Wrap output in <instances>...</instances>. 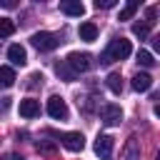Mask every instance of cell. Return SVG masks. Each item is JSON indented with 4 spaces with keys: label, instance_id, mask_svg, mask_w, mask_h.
<instances>
[{
    "label": "cell",
    "instance_id": "obj_2",
    "mask_svg": "<svg viewBox=\"0 0 160 160\" xmlns=\"http://www.w3.org/2000/svg\"><path fill=\"white\" fill-rule=\"evenodd\" d=\"M30 42H32V48L40 50V52H50V50H55V48L60 45L58 35H52V32H35V35L30 38Z\"/></svg>",
    "mask_w": 160,
    "mask_h": 160
},
{
    "label": "cell",
    "instance_id": "obj_15",
    "mask_svg": "<svg viewBox=\"0 0 160 160\" xmlns=\"http://www.w3.org/2000/svg\"><path fill=\"white\" fill-rule=\"evenodd\" d=\"M150 28H152V22H150V20H140V22H135V25H132V35H135V38H140V40H145V38L150 35Z\"/></svg>",
    "mask_w": 160,
    "mask_h": 160
},
{
    "label": "cell",
    "instance_id": "obj_3",
    "mask_svg": "<svg viewBox=\"0 0 160 160\" xmlns=\"http://www.w3.org/2000/svg\"><path fill=\"white\" fill-rule=\"evenodd\" d=\"M48 115L50 118H55V120H68V102L60 98V95H52L50 100H48Z\"/></svg>",
    "mask_w": 160,
    "mask_h": 160
},
{
    "label": "cell",
    "instance_id": "obj_10",
    "mask_svg": "<svg viewBox=\"0 0 160 160\" xmlns=\"http://www.w3.org/2000/svg\"><path fill=\"white\" fill-rule=\"evenodd\" d=\"M8 60H10L12 65H25V62H28V52H25V48L18 45V42L10 45V48H8Z\"/></svg>",
    "mask_w": 160,
    "mask_h": 160
},
{
    "label": "cell",
    "instance_id": "obj_7",
    "mask_svg": "<svg viewBox=\"0 0 160 160\" xmlns=\"http://www.w3.org/2000/svg\"><path fill=\"white\" fill-rule=\"evenodd\" d=\"M100 120H102L105 125H118V122L122 120V108L115 105V102L102 105V110H100Z\"/></svg>",
    "mask_w": 160,
    "mask_h": 160
},
{
    "label": "cell",
    "instance_id": "obj_5",
    "mask_svg": "<svg viewBox=\"0 0 160 160\" xmlns=\"http://www.w3.org/2000/svg\"><path fill=\"white\" fill-rule=\"evenodd\" d=\"M112 145H115V142H112V138L102 132V135H98V138H95L92 150H95V155H98L100 160H110V158H112Z\"/></svg>",
    "mask_w": 160,
    "mask_h": 160
},
{
    "label": "cell",
    "instance_id": "obj_20",
    "mask_svg": "<svg viewBox=\"0 0 160 160\" xmlns=\"http://www.w3.org/2000/svg\"><path fill=\"white\" fill-rule=\"evenodd\" d=\"M12 30H15L12 20H10V18H0V35H2V38H10Z\"/></svg>",
    "mask_w": 160,
    "mask_h": 160
},
{
    "label": "cell",
    "instance_id": "obj_22",
    "mask_svg": "<svg viewBox=\"0 0 160 160\" xmlns=\"http://www.w3.org/2000/svg\"><path fill=\"white\" fill-rule=\"evenodd\" d=\"M115 2H118V0H95V8H98V10H100V8L108 10V8H112Z\"/></svg>",
    "mask_w": 160,
    "mask_h": 160
},
{
    "label": "cell",
    "instance_id": "obj_12",
    "mask_svg": "<svg viewBox=\"0 0 160 160\" xmlns=\"http://www.w3.org/2000/svg\"><path fill=\"white\" fill-rule=\"evenodd\" d=\"M150 85H152V78H150L148 72H135V75H132V90H138V92H148Z\"/></svg>",
    "mask_w": 160,
    "mask_h": 160
},
{
    "label": "cell",
    "instance_id": "obj_6",
    "mask_svg": "<svg viewBox=\"0 0 160 160\" xmlns=\"http://www.w3.org/2000/svg\"><path fill=\"white\" fill-rule=\"evenodd\" d=\"M68 65L75 70V72H85V70H90V65H92V58L88 55V52H70L68 55Z\"/></svg>",
    "mask_w": 160,
    "mask_h": 160
},
{
    "label": "cell",
    "instance_id": "obj_25",
    "mask_svg": "<svg viewBox=\"0 0 160 160\" xmlns=\"http://www.w3.org/2000/svg\"><path fill=\"white\" fill-rule=\"evenodd\" d=\"M12 160H22V158H20V155H12Z\"/></svg>",
    "mask_w": 160,
    "mask_h": 160
},
{
    "label": "cell",
    "instance_id": "obj_8",
    "mask_svg": "<svg viewBox=\"0 0 160 160\" xmlns=\"http://www.w3.org/2000/svg\"><path fill=\"white\" fill-rule=\"evenodd\" d=\"M122 160H140V140L135 135H130L125 140V148H122Z\"/></svg>",
    "mask_w": 160,
    "mask_h": 160
},
{
    "label": "cell",
    "instance_id": "obj_13",
    "mask_svg": "<svg viewBox=\"0 0 160 160\" xmlns=\"http://www.w3.org/2000/svg\"><path fill=\"white\" fill-rule=\"evenodd\" d=\"M80 40H85V42H92V40H98V25L95 22H80Z\"/></svg>",
    "mask_w": 160,
    "mask_h": 160
},
{
    "label": "cell",
    "instance_id": "obj_16",
    "mask_svg": "<svg viewBox=\"0 0 160 160\" xmlns=\"http://www.w3.org/2000/svg\"><path fill=\"white\" fill-rule=\"evenodd\" d=\"M105 82H108L110 92H115V95H120V92H122V75H120V72H110Z\"/></svg>",
    "mask_w": 160,
    "mask_h": 160
},
{
    "label": "cell",
    "instance_id": "obj_4",
    "mask_svg": "<svg viewBox=\"0 0 160 160\" xmlns=\"http://www.w3.org/2000/svg\"><path fill=\"white\" fill-rule=\"evenodd\" d=\"M60 142H62V148L70 150V152H80V150L85 148V138H82V132H78V130L62 132V135H60Z\"/></svg>",
    "mask_w": 160,
    "mask_h": 160
},
{
    "label": "cell",
    "instance_id": "obj_11",
    "mask_svg": "<svg viewBox=\"0 0 160 160\" xmlns=\"http://www.w3.org/2000/svg\"><path fill=\"white\" fill-rule=\"evenodd\" d=\"M20 115H22V118H38V115H40V102L32 100V98L20 100Z\"/></svg>",
    "mask_w": 160,
    "mask_h": 160
},
{
    "label": "cell",
    "instance_id": "obj_24",
    "mask_svg": "<svg viewBox=\"0 0 160 160\" xmlns=\"http://www.w3.org/2000/svg\"><path fill=\"white\" fill-rule=\"evenodd\" d=\"M155 118L160 120V105H155Z\"/></svg>",
    "mask_w": 160,
    "mask_h": 160
},
{
    "label": "cell",
    "instance_id": "obj_9",
    "mask_svg": "<svg viewBox=\"0 0 160 160\" xmlns=\"http://www.w3.org/2000/svg\"><path fill=\"white\" fill-rule=\"evenodd\" d=\"M60 10H62L65 15H72V18L85 15V5H82L80 0H62V2H60Z\"/></svg>",
    "mask_w": 160,
    "mask_h": 160
},
{
    "label": "cell",
    "instance_id": "obj_18",
    "mask_svg": "<svg viewBox=\"0 0 160 160\" xmlns=\"http://www.w3.org/2000/svg\"><path fill=\"white\" fill-rule=\"evenodd\" d=\"M0 82H2V88H10V85L15 82V72H12L10 65H2V68H0Z\"/></svg>",
    "mask_w": 160,
    "mask_h": 160
},
{
    "label": "cell",
    "instance_id": "obj_19",
    "mask_svg": "<svg viewBox=\"0 0 160 160\" xmlns=\"http://www.w3.org/2000/svg\"><path fill=\"white\" fill-rule=\"evenodd\" d=\"M138 65H142V68H152L155 65V60H152V52H148V50H138Z\"/></svg>",
    "mask_w": 160,
    "mask_h": 160
},
{
    "label": "cell",
    "instance_id": "obj_17",
    "mask_svg": "<svg viewBox=\"0 0 160 160\" xmlns=\"http://www.w3.org/2000/svg\"><path fill=\"white\" fill-rule=\"evenodd\" d=\"M138 8H140L138 0H128V2L122 5V10H120V20H130V18L138 12Z\"/></svg>",
    "mask_w": 160,
    "mask_h": 160
},
{
    "label": "cell",
    "instance_id": "obj_26",
    "mask_svg": "<svg viewBox=\"0 0 160 160\" xmlns=\"http://www.w3.org/2000/svg\"><path fill=\"white\" fill-rule=\"evenodd\" d=\"M155 160H160V150H158V155H155Z\"/></svg>",
    "mask_w": 160,
    "mask_h": 160
},
{
    "label": "cell",
    "instance_id": "obj_1",
    "mask_svg": "<svg viewBox=\"0 0 160 160\" xmlns=\"http://www.w3.org/2000/svg\"><path fill=\"white\" fill-rule=\"evenodd\" d=\"M130 52H132L130 40H125V38H115V40H110V45H108L105 52L100 55V62L108 65V62H112V60H125Z\"/></svg>",
    "mask_w": 160,
    "mask_h": 160
},
{
    "label": "cell",
    "instance_id": "obj_21",
    "mask_svg": "<svg viewBox=\"0 0 160 160\" xmlns=\"http://www.w3.org/2000/svg\"><path fill=\"white\" fill-rule=\"evenodd\" d=\"M35 148H38V152H42V155H55V145L48 142V140H40Z\"/></svg>",
    "mask_w": 160,
    "mask_h": 160
},
{
    "label": "cell",
    "instance_id": "obj_14",
    "mask_svg": "<svg viewBox=\"0 0 160 160\" xmlns=\"http://www.w3.org/2000/svg\"><path fill=\"white\" fill-rule=\"evenodd\" d=\"M55 72H58V78H60V80H65V82H72V80H75V75H78V72L68 65V60H60V62L55 65Z\"/></svg>",
    "mask_w": 160,
    "mask_h": 160
},
{
    "label": "cell",
    "instance_id": "obj_23",
    "mask_svg": "<svg viewBox=\"0 0 160 160\" xmlns=\"http://www.w3.org/2000/svg\"><path fill=\"white\" fill-rule=\"evenodd\" d=\"M152 48H155V52H160V35L152 38Z\"/></svg>",
    "mask_w": 160,
    "mask_h": 160
}]
</instances>
